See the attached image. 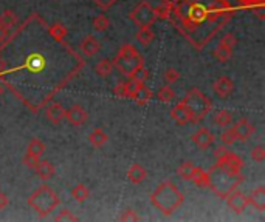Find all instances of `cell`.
Wrapping results in <instances>:
<instances>
[{
  "mask_svg": "<svg viewBox=\"0 0 265 222\" xmlns=\"http://www.w3.org/2000/svg\"><path fill=\"white\" fill-rule=\"evenodd\" d=\"M27 153H30L33 156H38V158H42V154L45 153V144L38 138L31 139V142L28 144V152Z\"/></svg>",
  "mask_w": 265,
  "mask_h": 222,
  "instance_id": "4316f807",
  "label": "cell"
},
{
  "mask_svg": "<svg viewBox=\"0 0 265 222\" xmlns=\"http://www.w3.org/2000/svg\"><path fill=\"white\" fill-rule=\"evenodd\" d=\"M88 196H90V192H88V188L85 187L84 184H78L76 187H73V190H72V198L79 204L85 202L88 199Z\"/></svg>",
  "mask_w": 265,
  "mask_h": 222,
  "instance_id": "f546056e",
  "label": "cell"
},
{
  "mask_svg": "<svg viewBox=\"0 0 265 222\" xmlns=\"http://www.w3.org/2000/svg\"><path fill=\"white\" fill-rule=\"evenodd\" d=\"M34 172H36L39 179L50 180L53 176H55V166H53V164L50 160H41L36 168H34Z\"/></svg>",
  "mask_w": 265,
  "mask_h": 222,
  "instance_id": "d6986e66",
  "label": "cell"
},
{
  "mask_svg": "<svg viewBox=\"0 0 265 222\" xmlns=\"http://www.w3.org/2000/svg\"><path fill=\"white\" fill-rule=\"evenodd\" d=\"M154 10H155L157 18H163V20L169 18V17H171V12H172V6L168 5V4H165V2H162V5H158V6L154 8Z\"/></svg>",
  "mask_w": 265,
  "mask_h": 222,
  "instance_id": "d590c367",
  "label": "cell"
},
{
  "mask_svg": "<svg viewBox=\"0 0 265 222\" xmlns=\"http://www.w3.org/2000/svg\"><path fill=\"white\" fill-rule=\"evenodd\" d=\"M214 58L219 60V62H228L229 59L233 58V48L229 46H225V45H219L214 51Z\"/></svg>",
  "mask_w": 265,
  "mask_h": 222,
  "instance_id": "4dcf8cb0",
  "label": "cell"
},
{
  "mask_svg": "<svg viewBox=\"0 0 265 222\" xmlns=\"http://www.w3.org/2000/svg\"><path fill=\"white\" fill-rule=\"evenodd\" d=\"M130 20L138 26V28H143V26H152L157 20V14L154 6L148 2V0H143L140 2L129 14Z\"/></svg>",
  "mask_w": 265,
  "mask_h": 222,
  "instance_id": "52a82bcc",
  "label": "cell"
},
{
  "mask_svg": "<svg viewBox=\"0 0 265 222\" xmlns=\"http://www.w3.org/2000/svg\"><path fill=\"white\" fill-rule=\"evenodd\" d=\"M226 204H228V207L231 208L234 213H242V212H245V208L248 207V198H246L242 192H239V190H234V192H231L229 193L226 198Z\"/></svg>",
  "mask_w": 265,
  "mask_h": 222,
  "instance_id": "ba28073f",
  "label": "cell"
},
{
  "mask_svg": "<svg viewBox=\"0 0 265 222\" xmlns=\"http://www.w3.org/2000/svg\"><path fill=\"white\" fill-rule=\"evenodd\" d=\"M163 79H165L166 84H175L177 80L180 79V71L175 70V68H168L163 72Z\"/></svg>",
  "mask_w": 265,
  "mask_h": 222,
  "instance_id": "74e56055",
  "label": "cell"
},
{
  "mask_svg": "<svg viewBox=\"0 0 265 222\" xmlns=\"http://www.w3.org/2000/svg\"><path fill=\"white\" fill-rule=\"evenodd\" d=\"M191 180L197 185L200 188H208L209 187V176L208 172H203L199 166H194L192 174H191Z\"/></svg>",
  "mask_w": 265,
  "mask_h": 222,
  "instance_id": "ffe728a7",
  "label": "cell"
},
{
  "mask_svg": "<svg viewBox=\"0 0 265 222\" xmlns=\"http://www.w3.org/2000/svg\"><path fill=\"white\" fill-rule=\"evenodd\" d=\"M182 102L191 111V114L194 118V124H199L203 118H206V114L211 111V108H213V102H211L209 98H206L199 88H191Z\"/></svg>",
  "mask_w": 265,
  "mask_h": 222,
  "instance_id": "5b68a950",
  "label": "cell"
},
{
  "mask_svg": "<svg viewBox=\"0 0 265 222\" xmlns=\"http://www.w3.org/2000/svg\"><path fill=\"white\" fill-rule=\"evenodd\" d=\"M55 220H58V222H62V220H72V222H75V220H78V216H75L70 210H61L59 214L55 218Z\"/></svg>",
  "mask_w": 265,
  "mask_h": 222,
  "instance_id": "7bdbcfd3",
  "label": "cell"
},
{
  "mask_svg": "<svg viewBox=\"0 0 265 222\" xmlns=\"http://www.w3.org/2000/svg\"><path fill=\"white\" fill-rule=\"evenodd\" d=\"M186 2H192V0H186Z\"/></svg>",
  "mask_w": 265,
  "mask_h": 222,
  "instance_id": "db71d44e",
  "label": "cell"
},
{
  "mask_svg": "<svg viewBox=\"0 0 265 222\" xmlns=\"http://www.w3.org/2000/svg\"><path fill=\"white\" fill-rule=\"evenodd\" d=\"M127 179H129V182L138 185V184L145 182V180L148 179V170L145 168L143 165L134 164L130 168L127 170Z\"/></svg>",
  "mask_w": 265,
  "mask_h": 222,
  "instance_id": "e0dca14e",
  "label": "cell"
},
{
  "mask_svg": "<svg viewBox=\"0 0 265 222\" xmlns=\"http://www.w3.org/2000/svg\"><path fill=\"white\" fill-rule=\"evenodd\" d=\"M162 2H165V4H168V5H171L172 8L179 4V2H182V0H162Z\"/></svg>",
  "mask_w": 265,
  "mask_h": 222,
  "instance_id": "f907efd6",
  "label": "cell"
},
{
  "mask_svg": "<svg viewBox=\"0 0 265 222\" xmlns=\"http://www.w3.org/2000/svg\"><path fill=\"white\" fill-rule=\"evenodd\" d=\"M8 196L4 193V192H0V210H4V208H7L8 207Z\"/></svg>",
  "mask_w": 265,
  "mask_h": 222,
  "instance_id": "681fc988",
  "label": "cell"
},
{
  "mask_svg": "<svg viewBox=\"0 0 265 222\" xmlns=\"http://www.w3.org/2000/svg\"><path fill=\"white\" fill-rule=\"evenodd\" d=\"M208 176H209L208 188H211L222 199H225L231 192L237 190L240 187V184L243 182L242 173H233V172L223 168V166H220L219 164L211 166V170L208 172Z\"/></svg>",
  "mask_w": 265,
  "mask_h": 222,
  "instance_id": "7a4b0ae2",
  "label": "cell"
},
{
  "mask_svg": "<svg viewBox=\"0 0 265 222\" xmlns=\"http://www.w3.org/2000/svg\"><path fill=\"white\" fill-rule=\"evenodd\" d=\"M206 20L216 22L222 28V25H225L234 16V8L229 4V0H214L209 6H206Z\"/></svg>",
  "mask_w": 265,
  "mask_h": 222,
  "instance_id": "8992f818",
  "label": "cell"
},
{
  "mask_svg": "<svg viewBox=\"0 0 265 222\" xmlns=\"http://www.w3.org/2000/svg\"><path fill=\"white\" fill-rule=\"evenodd\" d=\"M237 2H239L242 6L253 8V6H256V5H263L265 0H237Z\"/></svg>",
  "mask_w": 265,
  "mask_h": 222,
  "instance_id": "f6af8a7d",
  "label": "cell"
},
{
  "mask_svg": "<svg viewBox=\"0 0 265 222\" xmlns=\"http://www.w3.org/2000/svg\"><path fill=\"white\" fill-rule=\"evenodd\" d=\"M185 202V194L171 180L162 182L151 194V204L165 216L174 214Z\"/></svg>",
  "mask_w": 265,
  "mask_h": 222,
  "instance_id": "6da1fadb",
  "label": "cell"
},
{
  "mask_svg": "<svg viewBox=\"0 0 265 222\" xmlns=\"http://www.w3.org/2000/svg\"><path fill=\"white\" fill-rule=\"evenodd\" d=\"M92 2H95V5L99 6L101 10H109L118 2V0H92Z\"/></svg>",
  "mask_w": 265,
  "mask_h": 222,
  "instance_id": "ee69618b",
  "label": "cell"
},
{
  "mask_svg": "<svg viewBox=\"0 0 265 222\" xmlns=\"http://www.w3.org/2000/svg\"><path fill=\"white\" fill-rule=\"evenodd\" d=\"M113 92H115L116 96H119V98H127V94H126V86H124V82L116 84V85H115V88H113Z\"/></svg>",
  "mask_w": 265,
  "mask_h": 222,
  "instance_id": "7dc6e473",
  "label": "cell"
},
{
  "mask_svg": "<svg viewBox=\"0 0 265 222\" xmlns=\"http://www.w3.org/2000/svg\"><path fill=\"white\" fill-rule=\"evenodd\" d=\"M48 32H50V36H51L55 40H58V42H64V39H65L67 34H68V30H67L62 24L56 22V24H53V25L48 28Z\"/></svg>",
  "mask_w": 265,
  "mask_h": 222,
  "instance_id": "484cf974",
  "label": "cell"
},
{
  "mask_svg": "<svg viewBox=\"0 0 265 222\" xmlns=\"http://www.w3.org/2000/svg\"><path fill=\"white\" fill-rule=\"evenodd\" d=\"M250 156L254 162H263L265 160V148L262 145L254 146L251 150V153H250Z\"/></svg>",
  "mask_w": 265,
  "mask_h": 222,
  "instance_id": "ab89813d",
  "label": "cell"
},
{
  "mask_svg": "<svg viewBox=\"0 0 265 222\" xmlns=\"http://www.w3.org/2000/svg\"><path fill=\"white\" fill-rule=\"evenodd\" d=\"M192 142L196 144L200 150L205 152L214 144V134L211 133L208 128H199L197 132L192 134Z\"/></svg>",
  "mask_w": 265,
  "mask_h": 222,
  "instance_id": "7c38bea8",
  "label": "cell"
},
{
  "mask_svg": "<svg viewBox=\"0 0 265 222\" xmlns=\"http://www.w3.org/2000/svg\"><path fill=\"white\" fill-rule=\"evenodd\" d=\"M119 220H124V222H130V220H140V216L135 210L132 208H127V210H122L121 214H119Z\"/></svg>",
  "mask_w": 265,
  "mask_h": 222,
  "instance_id": "b9f144b4",
  "label": "cell"
},
{
  "mask_svg": "<svg viewBox=\"0 0 265 222\" xmlns=\"http://www.w3.org/2000/svg\"><path fill=\"white\" fill-rule=\"evenodd\" d=\"M4 68H5V62L2 58H0V71H4Z\"/></svg>",
  "mask_w": 265,
  "mask_h": 222,
  "instance_id": "816d5d0a",
  "label": "cell"
},
{
  "mask_svg": "<svg viewBox=\"0 0 265 222\" xmlns=\"http://www.w3.org/2000/svg\"><path fill=\"white\" fill-rule=\"evenodd\" d=\"M113 66H116V70L122 74V76L129 78L135 70L145 66V59L134 45L126 44L118 50L115 59H113Z\"/></svg>",
  "mask_w": 265,
  "mask_h": 222,
  "instance_id": "277c9868",
  "label": "cell"
},
{
  "mask_svg": "<svg viewBox=\"0 0 265 222\" xmlns=\"http://www.w3.org/2000/svg\"><path fill=\"white\" fill-rule=\"evenodd\" d=\"M248 198V206H253L256 210L263 212L265 210V187H257Z\"/></svg>",
  "mask_w": 265,
  "mask_h": 222,
  "instance_id": "ac0fdd59",
  "label": "cell"
},
{
  "mask_svg": "<svg viewBox=\"0 0 265 222\" xmlns=\"http://www.w3.org/2000/svg\"><path fill=\"white\" fill-rule=\"evenodd\" d=\"M129 78L134 79V80H137V82H140V84H145L149 79V71L145 66H141V68L135 70Z\"/></svg>",
  "mask_w": 265,
  "mask_h": 222,
  "instance_id": "8d00e7d4",
  "label": "cell"
},
{
  "mask_svg": "<svg viewBox=\"0 0 265 222\" xmlns=\"http://www.w3.org/2000/svg\"><path fill=\"white\" fill-rule=\"evenodd\" d=\"M59 204V194L50 185H42L28 198V206L41 218H47L48 214H51V212H55Z\"/></svg>",
  "mask_w": 265,
  "mask_h": 222,
  "instance_id": "3957f363",
  "label": "cell"
},
{
  "mask_svg": "<svg viewBox=\"0 0 265 222\" xmlns=\"http://www.w3.org/2000/svg\"><path fill=\"white\" fill-rule=\"evenodd\" d=\"M17 24V16L13 10H5L2 14H0V25L5 28H13Z\"/></svg>",
  "mask_w": 265,
  "mask_h": 222,
  "instance_id": "83f0119b",
  "label": "cell"
},
{
  "mask_svg": "<svg viewBox=\"0 0 265 222\" xmlns=\"http://www.w3.org/2000/svg\"><path fill=\"white\" fill-rule=\"evenodd\" d=\"M22 162H24V165H25V166H28V168L34 170V168H36V166H38V164L41 162V158H38V156H33V154L27 153V154L24 156Z\"/></svg>",
  "mask_w": 265,
  "mask_h": 222,
  "instance_id": "60d3db41",
  "label": "cell"
},
{
  "mask_svg": "<svg viewBox=\"0 0 265 222\" xmlns=\"http://www.w3.org/2000/svg\"><path fill=\"white\" fill-rule=\"evenodd\" d=\"M99 50H101V44L93 36L84 37V40L81 42V51L84 56H87V58H93V56L99 52Z\"/></svg>",
  "mask_w": 265,
  "mask_h": 222,
  "instance_id": "2e32d148",
  "label": "cell"
},
{
  "mask_svg": "<svg viewBox=\"0 0 265 222\" xmlns=\"http://www.w3.org/2000/svg\"><path fill=\"white\" fill-rule=\"evenodd\" d=\"M2 92H4V88H2V85H0V94H2Z\"/></svg>",
  "mask_w": 265,
  "mask_h": 222,
  "instance_id": "f5cc1de1",
  "label": "cell"
},
{
  "mask_svg": "<svg viewBox=\"0 0 265 222\" xmlns=\"http://www.w3.org/2000/svg\"><path fill=\"white\" fill-rule=\"evenodd\" d=\"M213 90H214V92H216L219 98L225 99V98H228V96L234 91V82L229 79L228 76H220V78L214 82Z\"/></svg>",
  "mask_w": 265,
  "mask_h": 222,
  "instance_id": "5bb4252c",
  "label": "cell"
},
{
  "mask_svg": "<svg viewBox=\"0 0 265 222\" xmlns=\"http://www.w3.org/2000/svg\"><path fill=\"white\" fill-rule=\"evenodd\" d=\"M65 118H67V120L70 122V125H73V126H82L85 122H87V119H88V113L85 111V108L84 106H81V105H73L70 110H67L65 111Z\"/></svg>",
  "mask_w": 265,
  "mask_h": 222,
  "instance_id": "30bf717a",
  "label": "cell"
},
{
  "mask_svg": "<svg viewBox=\"0 0 265 222\" xmlns=\"http://www.w3.org/2000/svg\"><path fill=\"white\" fill-rule=\"evenodd\" d=\"M27 66L30 68V71L33 72H39L45 68V59L41 54H31L28 60H27Z\"/></svg>",
  "mask_w": 265,
  "mask_h": 222,
  "instance_id": "cb8c5ba5",
  "label": "cell"
},
{
  "mask_svg": "<svg viewBox=\"0 0 265 222\" xmlns=\"http://www.w3.org/2000/svg\"><path fill=\"white\" fill-rule=\"evenodd\" d=\"M109 26H110V20H109V17L105 14H98L93 18V30L95 31L104 32L105 30H109Z\"/></svg>",
  "mask_w": 265,
  "mask_h": 222,
  "instance_id": "1f68e13d",
  "label": "cell"
},
{
  "mask_svg": "<svg viewBox=\"0 0 265 222\" xmlns=\"http://www.w3.org/2000/svg\"><path fill=\"white\" fill-rule=\"evenodd\" d=\"M107 140H109L107 133H105L104 130H101V128H95L93 132L88 134V142H90V144H92L93 146H96V148L102 146Z\"/></svg>",
  "mask_w": 265,
  "mask_h": 222,
  "instance_id": "603a6c76",
  "label": "cell"
},
{
  "mask_svg": "<svg viewBox=\"0 0 265 222\" xmlns=\"http://www.w3.org/2000/svg\"><path fill=\"white\" fill-rule=\"evenodd\" d=\"M95 71H96V74L99 78H109L110 74H112V71H113V62L112 60H109V59H102V60H99L98 64H96V66H95Z\"/></svg>",
  "mask_w": 265,
  "mask_h": 222,
  "instance_id": "d4e9b609",
  "label": "cell"
},
{
  "mask_svg": "<svg viewBox=\"0 0 265 222\" xmlns=\"http://www.w3.org/2000/svg\"><path fill=\"white\" fill-rule=\"evenodd\" d=\"M229 153V150L225 146V145H220V146H217L216 150H214V158H216V160H219V159H222L223 156H226Z\"/></svg>",
  "mask_w": 265,
  "mask_h": 222,
  "instance_id": "bcb514c9",
  "label": "cell"
},
{
  "mask_svg": "<svg viewBox=\"0 0 265 222\" xmlns=\"http://www.w3.org/2000/svg\"><path fill=\"white\" fill-rule=\"evenodd\" d=\"M157 98H158V100H160V102L168 104V102H172V100H174L175 92H174V90H172L169 85H165V86H162L160 90H158Z\"/></svg>",
  "mask_w": 265,
  "mask_h": 222,
  "instance_id": "d6a6232c",
  "label": "cell"
},
{
  "mask_svg": "<svg viewBox=\"0 0 265 222\" xmlns=\"http://www.w3.org/2000/svg\"><path fill=\"white\" fill-rule=\"evenodd\" d=\"M233 130L236 132V136H237V140H248L253 133H254V125L248 120V119H239L234 125H233Z\"/></svg>",
  "mask_w": 265,
  "mask_h": 222,
  "instance_id": "4fadbf2b",
  "label": "cell"
},
{
  "mask_svg": "<svg viewBox=\"0 0 265 222\" xmlns=\"http://www.w3.org/2000/svg\"><path fill=\"white\" fill-rule=\"evenodd\" d=\"M194 165L192 162H189V160H185L179 168H177V173H179V176L182 178V179H185V180H191V174H192V170H194Z\"/></svg>",
  "mask_w": 265,
  "mask_h": 222,
  "instance_id": "836d02e7",
  "label": "cell"
},
{
  "mask_svg": "<svg viewBox=\"0 0 265 222\" xmlns=\"http://www.w3.org/2000/svg\"><path fill=\"white\" fill-rule=\"evenodd\" d=\"M8 37H10V31H8V28H5V26L0 25V44L7 42V40H8Z\"/></svg>",
  "mask_w": 265,
  "mask_h": 222,
  "instance_id": "c3c4849f",
  "label": "cell"
},
{
  "mask_svg": "<svg viewBox=\"0 0 265 222\" xmlns=\"http://www.w3.org/2000/svg\"><path fill=\"white\" fill-rule=\"evenodd\" d=\"M135 37H137V42H138L140 45L148 46V45H151V44L154 42L155 34H154V31L151 30V26H143V28H138Z\"/></svg>",
  "mask_w": 265,
  "mask_h": 222,
  "instance_id": "7402d4cb",
  "label": "cell"
},
{
  "mask_svg": "<svg viewBox=\"0 0 265 222\" xmlns=\"http://www.w3.org/2000/svg\"><path fill=\"white\" fill-rule=\"evenodd\" d=\"M171 118L177 125H188L194 124V118L191 114V111L183 102H179L172 110H171Z\"/></svg>",
  "mask_w": 265,
  "mask_h": 222,
  "instance_id": "9c48e42d",
  "label": "cell"
},
{
  "mask_svg": "<svg viewBox=\"0 0 265 222\" xmlns=\"http://www.w3.org/2000/svg\"><path fill=\"white\" fill-rule=\"evenodd\" d=\"M214 122H216L217 126H220V128H226L228 125H231V124H233V116H231V113H229V111H226V110H220L219 113L214 116Z\"/></svg>",
  "mask_w": 265,
  "mask_h": 222,
  "instance_id": "f1b7e54d",
  "label": "cell"
},
{
  "mask_svg": "<svg viewBox=\"0 0 265 222\" xmlns=\"http://www.w3.org/2000/svg\"><path fill=\"white\" fill-rule=\"evenodd\" d=\"M220 44L225 45V46H229V48H234L237 45V37H236L234 32H226L220 39Z\"/></svg>",
  "mask_w": 265,
  "mask_h": 222,
  "instance_id": "f35d334b",
  "label": "cell"
},
{
  "mask_svg": "<svg viewBox=\"0 0 265 222\" xmlns=\"http://www.w3.org/2000/svg\"><path fill=\"white\" fill-rule=\"evenodd\" d=\"M220 140L223 142V145H233L237 142V136H236V132L233 130V126L231 128L226 126V130L220 134Z\"/></svg>",
  "mask_w": 265,
  "mask_h": 222,
  "instance_id": "e575fe53",
  "label": "cell"
},
{
  "mask_svg": "<svg viewBox=\"0 0 265 222\" xmlns=\"http://www.w3.org/2000/svg\"><path fill=\"white\" fill-rule=\"evenodd\" d=\"M45 114H47V119L53 125H59L65 119V108L61 104H58V102H53V104H50L47 106Z\"/></svg>",
  "mask_w": 265,
  "mask_h": 222,
  "instance_id": "9a60e30c",
  "label": "cell"
},
{
  "mask_svg": "<svg viewBox=\"0 0 265 222\" xmlns=\"http://www.w3.org/2000/svg\"><path fill=\"white\" fill-rule=\"evenodd\" d=\"M216 164H219L223 168L233 172V173H242V168H243V160L240 156H237L236 153H231L229 152L226 156H223L222 159H219Z\"/></svg>",
  "mask_w": 265,
  "mask_h": 222,
  "instance_id": "8fae6325",
  "label": "cell"
},
{
  "mask_svg": "<svg viewBox=\"0 0 265 222\" xmlns=\"http://www.w3.org/2000/svg\"><path fill=\"white\" fill-rule=\"evenodd\" d=\"M130 99H134L138 105L143 106V105L149 104V100L152 99V91H151L148 86H145V84H143V85H141V86L134 92Z\"/></svg>",
  "mask_w": 265,
  "mask_h": 222,
  "instance_id": "44dd1931",
  "label": "cell"
}]
</instances>
